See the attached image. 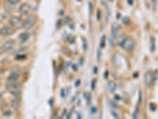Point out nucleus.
Wrapping results in <instances>:
<instances>
[{
    "mask_svg": "<svg viewBox=\"0 0 158 119\" xmlns=\"http://www.w3.org/2000/svg\"><path fill=\"white\" fill-rule=\"evenodd\" d=\"M119 45L123 49L131 52L134 49L135 42H134V40L131 37H123L120 39V41L119 42Z\"/></svg>",
    "mask_w": 158,
    "mask_h": 119,
    "instance_id": "f257e3e1",
    "label": "nucleus"
},
{
    "mask_svg": "<svg viewBox=\"0 0 158 119\" xmlns=\"http://www.w3.org/2000/svg\"><path fill=\"white\" fill-rule=\"evenodd\" d=\"M22 88V84L16 81H8L6 83V89L13 94H18Z\"/></svg>",
    "mask_w": 158,
    "mask_h": 119,
    "instance_id": "f03ea898",
    "label": "nucleus"
},
{
    "mask_svg": "<svg viewBox=\"0 0 158 119\" xmlns=\"http://www.w3.org/2000/svg\"><path fill=\"white\" fill-rule=\"evenodd\" d=\"M36 23V16L34 15H30L29 17H28L27 18L25 19V22H23V25L22 27L24 30H30L34 26Z\"/></svg>",
    "mask_w": 158,
    "mask_h": 119,
    "instance_id": "7ed1b4c3",
    "label": "nucleus"
},
{
    "mask_svg": "<svg viewBox=\"0 0 158 119\" xmlns=\"http://www.w3.org/2000/svg\"><path fill=\"white\" fill-rule=\"evenodd\" d=\"M9 22H10V25L14 28H20L23 25V21L19 17H12Z\"/></svg>",
    "mask_w": 158,
    "mask_h": 119,
    "instance_id": "20e7f679",
    "label": "nucleus"
},
{
    "mask_svg": "<svg viewBox=\"0 0 158 119\" xmlns=\"http://www.w3.org/2000/svg\"><path fill=\"white\" fill-rule=\"evenodd\" d=\"M156 78L155 76L150 73H146L144 76V82L145 84L147 87H150L152 84H153L154 82H155Z\"/></svg>",
    "mask_w": 158,
    "mask_h": 119,
    "instance_id": "39448f33",
    "label": "nucleus"
},
{
    "mask_svg": "<svg viewBox=\"0 0 158 119\" xmlns=\"http://www.w3.org/2000/svg\"><path fill=\"white\" fill-rule=\"evenodd\" d=\"M14 44H15V43H14V40L9 39V40H7V41L3 44V47L2 48H3V49L4 50V51L7 52V51L13 49V48L14 47Z\"/></svg>",
    "mask_w": 158,
    "mask_h": 119,
    "instance_id": "423d86ee",
    "label": "nucleus"
},
{
    "mask_svg": "<svg viewBox=\"0 0 158 119\" xmlns=\"http://www.w3.org/2000/svg\"><path fill=\"white\" fill-rule=\"evenodd\" d=\"M31 11V6H30L28 3H24V4H22L21 6L19 7V13L22 15H26L30 12Z\"/></svg>",
    "mask_w": 158,
    "mask_h": 119,
    "instance_id": "0eeeda50",
    "label": "nucleus"
},
{
    "mask_svg": "<svg viewBox=\"0 0 158 119\" xmlns=\"http://www.w3.org/2000/svg\"><path fill=\"white\" fill-rule=\"evenodd\" d=\"M14 33V30L9 26H4V27L1 28V30H0V34L2 36H9V35H12Z\"/></svg>",
    "mask_w": 158,
    "mask_h": 119,
    "instance_id": "6e6552de",
    "label": "nucleus"
},
{
    "mask_svg": "<svg viewBox=\"0 0 158 119\" xmlns=\"http://www.w3.org/2000/svg\"><path fill=\"white\" fill-rule=\"evenodd\" d=\"M20 76V72L18 70H13L8 76V81H16Z\"/></svg>",
    "mask_w": 158,
    "mask_h": 119,
    "instance_id": "1a4fd4ad",
    "label": "nucleus"
},
{
    "mask_svg": "<svg viewBox=\"0 0 158 119\" xmlns=\"http://www.w3.org/2000/svg\"><path fill=\"white\" fill-rule=\"evenodd\" d=\"M29 37H30V34L29 33H27V32H25V33H21L19 35V37H18V39H19V42H21V43H25V42H26L29 39Z\"/></svg>",
    "mask_w": 158,
    "mask_h": 119,
    "instance_id": "9d476101",
    "label": "nucleus"
},
{
    "mask_svg": "<svg viewBox=\"0 0 158 119\" xmlns=\"http://www.w3.org/2000/svg\"><path fill=\"white\" fill-rule=\"evenodd\" d=\"M108 86L109 91H110L111 92H114L116 90V84H115L114 82H112V81L108 82Z\"/></svg>",
    "mask_w": 158,
    "mask_h": 119,
    "instance_id": "9b49d317",
    "label": "nucleus"
},
{
    "mask_svg": "<svg viewBox=\"0 0 158 119\" xmlns=\"http://www.w3.org/2000/svg\"><path fill=\"white\" fill-rule=\"evenodd\" d=\"M11 106H12L13 108L17 109L20 106V100L18 99H17V98L13 99V101L11 102Z\"/></svg>",
    "mask_w": 158,
    "mask_h": 119,
    "instance_id": "f8f14e48",
    "label": "nucleus"
},
{
    "mask_svg": "<svg viewBox=\"0 0 158 119\" xmlns=\"http://www.w3.org/2000/svg\"><path fill=\"white\" fill-rule=\"evenodd\" d=\"M156 49V44H155V39L151 37L150 38V50L151 52H154Z\"/></svg>",
    "mask_w": 158,
    "mask_h": 119,
    "instance_id": "ddd939ff",
    "label": "nucleus"
},
{
    "mask_svg": "<svg viewBox=\"0 0 158 119\" xmlns=\"http://www.w3.org/2000/svg\"><path fill=\"white\" fill-rule=\"evenodd\" d=\"M120 28H121L120 25H119L117 23H113L112 24V31H118Z\"/></svg>",
    "mask_w": 158,
    "mask_h": 119,
    "instance_id": "4468645a",
    "label": "nucleus"
},
{
    "mask_svg": "<svg viewBox=\"0 0 158 119\" xmlns=\"http://www.w3.org/2000/svg\"><path fill=\"white\" fill-rule=\"evenodd\" d=\"M6 1H7V3H8L10 5L12 6L16 5V4H17V3L20 2V0H6Z\"/></svg>",
    "mask_w": 158,
    "mask_h": 119,
    "instance_id": "2eb2a0df",
    "label": "nucleus"
},
{
    "mask_svg": "<svg viewBox=\"0 0 158 119\" xmlns=\"http://www.w3.org/2000/svg\"><path fill=\"white\" fill-rule=\"evenodd\" d=\"M105 40H106V37L105 36H103L101 37V48H104L105 46Z\"/></svg>",
    "mask_w": 158,
    "mask_h": 119,
    "instance_id": "dca6fc26",
    "label": "nucleus"
},
{
    "mask_svg": "<svg viewBox=\"0 0 158 119\" xmlns=\"http://www.w3.org/2000/svg\"><path fill=\"white\" fill-rule=\"evenodd\" d=\"M123 22L125 25H127L128 23H130V18H129L128 17H124L123 19Z\"/></svg>",
    "mask_w": 158,
    "mask_h": 119,
    "instance_id": "f3484780",
    "label": "nucleus"
},
{
    "mask_svg": "<svg viewBox=\"0 0 158 119\" xmlns=\"http://www.w3.org/2000/svg\"><path fill=\"white\" fill-rule=\"evenodd\" d=\"M101 49H99L97 50V61L100 62L101 61Z\"/></svg>",
    "mask_w": 158,
    "mask_h": 119,
    "instance_id": "a211bd4d",
    "label": "nucleus"
},
{
    "mask_svg": "<svg viewBox=\"0 0 158 119\" xmlns=\"http://www.w3.org/2000/svg\"><path fill=\"white\" fill-rule=\"evenodd\" d=\"M26 58V56L25 55H17L15 57V59H17V60H23V59H25Z\"/></svg>",
    "mask_w": 158,
    "mask_h": 119,
    "instance_id": "6ab92c4d",
    "label": "nucleus"
},
{
    "mask_svg": "<svg viewBox=\"0 0 158 119\" xmlns=\"http://www.w3.org/2000/svg\"><path fill=\"white\" fill-rule=\"evenodd\" d=\"M138 106H137L136 109H135V111H134V113L133 118H136L137 115H138Z\"/></svg>",
    "mask_w": 158,
    "mask_h": 119,
    "instance_id": "aec40b11",
    "label": "nucleus"
},
{
    "mask_svg": "<svg viewBox=\"0 0 158 119\" xmlns=\"http://www.w3.org/2000/svg\"><path fill=\"white\" fill-rule=\"evenodd\" d=\"M11 115V111H7L3 113V116H10Z\"/></svg>",
    "mask_w": 158,
    "mask_h": 119,
    "instance_id": "412c9836",
    "label": "nucleus"
},
{
    "mask_svg": "<svg viewBox=\"0 0 158 119\" xmlns=\"http://www.w3.org/2000/svg\"><path fill=\"white\" fill-rule=\"evenodd\" d=\"M150 108L151 111H155L156 110V107H155V105L153 104V103H150Z\"/></svg>",
    "mask_w": 158,
    "mask_h": 119,
    "instance_id": "4be33fe9",
    "label": "nucleus"
},
{
    "mask_svg": "<svg viewBox=\"0 0 158 119\" xmlns=\"http://www.w3.org/2000/svg\"><path fill=\"white\" fill-rule=\"evenodd\" d=\"M91 112H92L93 114H96V106H92Z\"/></svg>",
    "mask_w": 158,
    "mask_h": 119,
    "instance_id": "5701e85b",
    "label": "nucleus"
},
{
    "mask_svg": "<svg viewBox=\"0 0 158 119\" xmlns=\"http://www.w3.org/2000/svg\"><path fill=\"white\" fill-rule=\"evenodd\" d=\"M96 16H97V19L100 20L101 18V11H97V14H96Z\"/></svg>",
    "mask_w": 158,
    "mask_h": 119,
    "instance_id": "b1692460",
    "label": "nucleus"
},
{
    "mask_svg": "<svg viewBox=\"0 0 158 119\" xmlns=\"http://www.w3.org/2000/svg\"><path fill=\"white\" fill-rule=\"evenodd\" d=\"M112 114L115 117V118H120V117H119V115H118V114H116L115 111H112Z\"/></svg>",
    "mask_w": 158,
    "mask_h": 119,
    "instance_id": "393cba45",
    "label": "nucleus"
},
{
    "mask_svg": "<svg viewBox=\"0 0 158 119\" xmlns=\"http://www.w3.org/2000/svg\"><path fill=\"white\" fill-rule=\"evenodd\" d=\"M111 103H112V106H113V107H115V108H119V107H120V106H119V105H118V104H116V103H113V102H111Z\"/></svg>",
    "mask_w": 158,
    "mask_h": 119,
    "instance_id": "a878e982",
    "label": "nucleus"
},
{
    "mask_svg": "<svg viewBox=\"0 0 158 119\" xmlns=\"http://www.w3.org/2000/svg\"><path fill=\"white\" fill-rule=\"evenodd\" d=\"M80 83H81V81H80V80H77V82H76V83H75V86H76L77 87H78L79 85H80Z\"/></svg>",
    "mask_w": 158,
    "mask_h": 119,
    "instance_id": "bb28decb",
    "label": "nucleus"
},
{
    "mask_svg": "<svg viewBox=\"0 0 158 119\" xmlns=\"http://www.w3.org/2000/svg\"><path fill=\"white\" fill-rule=\"evenodd\" d=\"M95 84H96V80H93V84H92V87H92V89H93V90H94V89H95Z\"/></svg>",
    "mask_w": 158,
    "mask_h": 119,
    "instance_id": "cd10ccee",
    "label": "nucleus"
},
{
    "mask_svg": "<svg viewBox=\"0 0 158 119\" xmlns=\"http://www.w3.org/2000/svg\"><path fill=\"white\" fill-rule=\"evenodd\" d=\"M93 72H94V74H96V72H97V67H94V70H93Z\"/></svg>",
    "mask_w": 158,
    "mask_h": 119,
    "instance_id": "c85d7f7f",
    "label": "nucleus"
},
{
    "mask_svg": "<svg viewBox=\"0 0 158 119\" xmlns=\"http://www.w3.org/2000/svg\"><path fill=\"white\" fill-rule=\"evenodd\" d=\"M128 1L129 5H132L133 4V0H127Z\"/></svg>",
    "mask_w": 158,
    "mask_h": 119,
    "instance_id": "c756f323",
    "label": "nucleus"
},
{
    "mask_svg": "<svg viewBox=\"0 0 158 119\" xmlns=\"http://www.w3.org/2000/svg\"><path fill=\"white\" fill-rule=\"evenodd\" d=\"M115 100H120V96H118V95H115Z\"/></svg>",
    "mask_w": 158,
    "mask_h": 119,
    "instance_id": "7c9ffc66",
    "label": "nucleus"
},
{
    "mask_svg": "<svg viewBox=\"0 0 158 119\" xmlns=\"http://www.w3.org/2000/svg\"><path fill=\"white\" fill-rule=\"evenodd\" d=\"M110 1H112H112H114V0H110Z\"/></svg>",
    "mask_w": 158,
    "mask_h": 119,
    "instance_id": "2f4dec72",
    "label": "nucleus"
},
{
    "mask_svg": "<svg viewBox=\"0 0 158 119\" xmlns=\"http://www.w3.org/2000/svg\"><path fill=\"white\" fill-rule=\"evenodd\" d=\"M0 99H1V94H0Z\"/></svg>",
    "mask_w": 158,
    "mask_h": 119,
    "instance_id": "473e14b6",
    "label": "nucleus"
}]
</instances>
